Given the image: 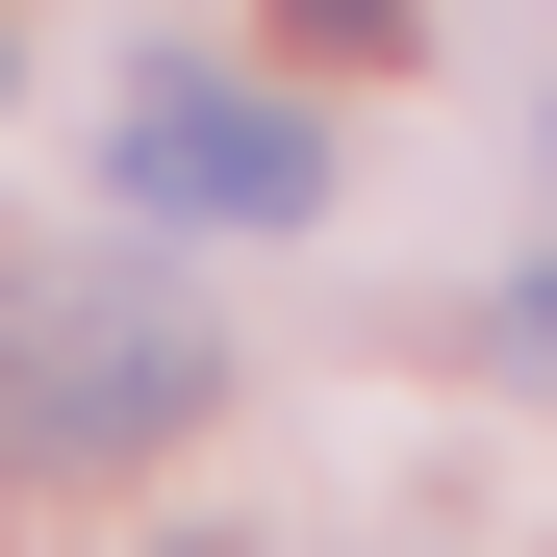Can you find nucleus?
<instances>
[{
	"instance_id": "f257e3e1",
	"label": "nucleus",
	"mask_w": 557,
	"mask_h": 557,
	"mask_svg": "<svg viewBox=\"0 0 557 557\" xmlns=\"http://www.w3.org/2000/svg\"><path fill=\"white\" fill-rule=\"evenodd\" d=\"M203 305L127 253V228H51V253H0V482H76V456H152V431H203Z\"/></svg>"
},
{
	"instance_id": "f03ea898",
	"label": "nucleus",
	"mask_w": 557,
	"mask_h": 557,
	"mask_svg": "<svg viewBox=\"0 0 557 557\" xmlns=\"http://www.w3.org/2000/svg\"><path fill=\"white\" fill-rule=\"evenodd\" d=\"M102 203L127 228H305L330 203V127L305 102H228V76H127L102 102Z\"/></svg>"
}]
</instances>
